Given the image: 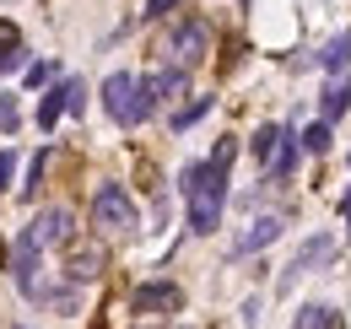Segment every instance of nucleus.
Listing matches in <instances>:
<instances>
[{
  "label": "nucleus",
  "mask_w": 351,
  "mask_h": 329,
  "mask_svg": "<svg viewBox=\"0 0 351 329\" xmlns=\"http://www.w3.org/2000/svg\"><path fill=\"white\" fill-rule=\"evenodd\" d=\"M238 157V141L227 135L206 162H189L178 173V189H184V210H189V232L206 238L221 227V210H227V167Z\"/></svg>",
  "instance_id": "f257e3e1"
},
{
  "label": "nucleus",
  "mask_w": 351,
  "mask_h": 329,
  "mask_svg": "<svg viewBox=\"0 0 351 329\" xmlns=\"http://www.w3.org/2000/svg\"><path fill=\"white\" fill-rule=\"evenodd\" d=\"M162 54H168L173 71H195L211 54V22L206 16H178L168 27V38H162Z\"/></svg>",
  "instance_id": "f03ea898"
},
{
  "label": "nucleus",
  "mask_w": 351,
  "mask_h": 329,
  "mask_svg": "<svg viewBox=\"0 0 351 329\" xmlns=\"http://www.w3.org/2000/svg\"><path fill=\"white\" fill-rule=\"evenodd\" d=\"M71 238H76V216H71V206H49V210H38V216L22 227V238H16V243L49 259L54 248L65 254V243H71Z\"/></svg>",
  "instance_id": "7ed1b4c3"
},
{
  "label": "nucleus",
  "mask_w": 351,
  "mask_h": 329,
  "mask_svg": "<svg viewBox=\"0 0 351 329\" xmlns=\"http://www.w3.org/2000/svg\"><path fill=\"white\" fill-rule=\"evenodd\" d=\"M92 232L97 238H125V232H135V200L125 195V184H103L92 195Z\"/></svg>",
  "instance_id": "20e7f679"
},
{
  "label": "nucleus",
  "mask_w": 351,
  "mask_h": 329,
  "mask_svg": "<svg viewBox=\"0 0 351 329\" xmlns=\"http://www.w3.org/2000/svg\"><path fill=\"white\" fill-rule=\"evenodd\" d=\"M103 108H108V119H114V124L135 130V124L152 114V108H146V92H141V76H130V71H114V76L103 82Z\"/></svg>",
  "instance_id": "39448f33"
},
{
  "label": "nucleus",
  "mask_w": 351,
  "mask_h": 329,
  "mask_svg": "<svg viewBox=\"0 0 351 329\" xmlns=\"http://www.w3.org/2000/svg\"><path fill=\"white\" fill-rule=\"evenodd\" d=\"M108 270V248H103V238H71L65 243V287H92L97 276Z\"/></svg>",
  "instance_id": "423d86ee"
},
{
  "label": "nucleus",
  "mask_w": 351,
  "mask_h": 329,
  "mask_svg": "<svg viewBox=\"0 0 351 329\" xmlns=\"http://www.w3.org/2000/svg\"><path fill=\"white\" fill-rule=\"evenodd\" d=\"M178 308H184V291L173 281H146L130 297V313H141V319H162V313H178Z\"/></svg>",
  "instance_id": "0eeeda50"
},
{
  "label": "nucleus",
  "mask_w": 351,
  "mask_h": 329,
  "mask_svg": "<svg viewBox=\"0 0 351 329\" xmlns=\"http://www.w3.org/2000/svg\"><path fill=\"white\" fill-rule=\"evenodd\" d=\"M330 259H335V238H330V232H313V238H308V243L298 248L292 259H287V270H281V291L292 287L298 276H308V270H319V265H330Z\"/></svg>",
  "instance_id": "6e6552de"
},
{
  "label": "nucleus",
  "mask_w": 351,
  "mask_h": 329,
  "mask_svg": "<svg viewBox=\"0 0 351 329\" xmlns=\"http://www.w3.org/2000/svg\"><path fill=\"white\" fill-rule=\"evenodd\" d=\"M281 216H254L243 232H238V243H232V259H243V254H260V248H270L276 238H281Z\"/></svg>",
  "instance_id": "1a4fd4ad"
},
{
  "label": "nucleus",
  "mask_w": 351,
  "mask_h": 329,
  "mask_svg": "<svg viewBox=\"0 0 351 329\" xmlns=\"http://www.w3.org/2000/svg\"><path fill=\"white\" fill-rule=\"evenodd\" d=\"M184 86H189V71H173V65H168V71H157V76H146V82H141V92H146V108L157 114L162 103L184 97Z\"/></svg>",
  "instance_id": "9d476101"
},
{
  "label": "nucleus",
  "mask_w": 351,
  "mask_h": 329,
  "mask_svg": "<svg viewBox=\"0 0 351 329\" xmlns=\"http://www.w3.org/2000/svg\"><path fill=\"white\" fill-rule=\"evenodd\" d=\"M298 157H303V146H298V135L287 130V135L276 141V151H270V162H265V178H270V184H281V178H292V167H298Z\"/></svg>",
  "instance_id": "9b49d317"
},
{
  "label": "nucleus",
  "mask_w": 351,
  "mask_h": 329,
  "mask_svg": "<svg viewBox=\"0 0 351 329\" xmlns=\"http://www.w3.org/2000/svg\"><path fill=\"white\" fill-rule=\"evenodd\" d=\"M346 108H351V76H335V82L324 86V97H319V119L335 124Z\"/></svg>",
  "instance_id": "f8f14e48"
},
{
  "label": "nucleus",
  "mask_w": 351,
  "mask_h": 329,
  "mask_svg": "<svg viewBox=\"0 0 351 329\" xmlns=\"http://www.w3.org/2000/svg\"><path fill=\"white\" fill-rule=\"evenodd\" d=\"M22 65H27V49H22V33H16V27H11L5 16H0V76H5V71H22Z\"/></svg>",
  "instance_id": "ddd939ff"
},
{
  "label": "nucleus",
  "mask_w": 351,
  "mask_h": 329,
  "mask_svg": "<svg viewBox=\"0 0 351 329\" xmlns=\"http://www.w3.org/2000/svg\"><path fill=\"white\" fill-rule=\"evenodd\" d=\"M313 60H319V65H324L330 76H341V71H346V65H351V33H335V38L324 43V49H319Z\"/></svg>",
  "instance_id": "4468645a"
},
{
  "label": "nucleus",
  "mask_w": 351,
  "mask_h": 329,
  "mask_svg": "<svg viewBox=\"0 0 351 329\" xmlns=\"http://www.w3.org/2000/svg\"><path fill=\"white\" fill-rule=\"evenodd\" d=\"M292 329H341V313L330 302H308V308H298Z\"/></svg>",
  "instance_id": "2eb2a0df"
},
{
  "label": "nucleus",
  "mask_w": 351,
  "mask_h": 329,
  "mask_svg": "<svg viewBox=\"0 0 351 329\" xmlns=\"http://www.w3.org/2000/svg\"><path fill=\"white\" fill-rule=\"evenodd\" d=\"M60 114H65V92H60V86H49L44 103H38V130H54V124H60Z\"/></svg>",
  "instance_id": "dca6fc26"
},
{
  "label": "nucleus",
  "mask_w": 351,
  "mask_h": 329,
  "mask_svg": "<svg viewBox=\"0 0 351 329\" xmlns=\"http://www.w3.org/2000/svg\"><path fill=\"white\" fill-rule=\"evenodd\" d=\"M298 146H303V151H313V157H324V151H330V124H324V119L308 124L303 135H298Z\"/></svg>",
  "instance_id": "f3484780"
},
{
  "label": "nucleus",
  "mask_w": 351,
  "mask_h": 329,
  "mask_svg": "<svg viewBox=\"0 0 351 329\" xmlns=\"http://www.w3.org/2000/svg\"><path fill=\"white\" fill-rule=\"evenodd\" d=\"M206 114H211V97H195V103H184V108L173 114V130L184 135L189 124H195V119H206Z\"/></svg>",
  "instance_id": "a211bd4d"
},
{
  "label": "nucleus",
  "mask_w": 351,
  "mask_h": 329,
  "mask_svg": "<svg viewBox=\"0 0 351 329\" xmlns=\"http://www.w3.org/2000/svg\"><path fill=\"white\" fill-rule=\"evenodd\" d=\"M281 135H287L281 124H260V130H254V157H260V162H270V151H276Z\"/></svg>",
  "instance_id": "6ab92c4d"
},
{
  "label": "nucleus",
  "mask_w": 351,
  "mask_h": 329,
  "mask_svg": "<svg viewBox=\"0 0 351 329\" xmlns=\"http://www.w3.org/2000/svg\"><path fill=\"white\" fill-rule=\"evenodd\" d=\"M60 92H65V114H82V103H87V86H82V76H65V82H60Z\"/></svg>",
  "instance_id": "aec40b11"
},
{
  "label": "nucleus",
  "mask_w": 351,
  "mask_h": 329,
  "mask_svg": "<svg viewBox=\"0 0 351 329\" xmlns=\"http://www.w3.org/2000/svg\"><path fill=\"white\" fill-rule=\"evenodd\" d=\"M44 167H49V151H38V157H33V167H27V184H22V200H33V195L44 189Z\"/></svg>",
  "instance_id": "412c9836"
},
{
  "label": "nucleus",
  "mask_w": 351,
  "mask_h": 329,
  "mask_svg": "<svg viewBox=\"0 0 351 329\" xmlns=\"http://www.w3.org/2000/svg\"><path fill=\"white\" fill-rule=\"evenodd\" d=\"M173 5H178V0H146V22H162Z\"/></svg>",
  "instance_id": "4be33fe9"
},
{
  "label": "nucleus",
  "mask_w": 351,
  "mask_h": 329,
  "mask_svg": "<svg viewBox=\"0 0 351 329\" xmlns=\"http://www.w3.org/2000/svg\"><path fill=\"white\" fill-rule=\"evenodd\" d=\"M11 173H16V157H11V151H0V195H5V184H11Z\"/></svg>",
  "instance_id": "5701e85b"
},
{
  "label": "nucleus",
  "mask_w": 351,
  "mask_h": 329,
  "mask_svg": "<svg viewBox=\"0 0 351 329\" xmlns=\"http://www.w3.org/2000/svg\"><path fill=\"white\" fill-rule=\"evenodd\" d=\"M341 210H346V227H351V189H346V200H341Z\"/></svg>",
  "instance_id": "b1692460"
},
{
  "label": "nucleus",
  "mask_w": 351,
  "mask_h": 329,
  "mask_svg": "<svg viewBox=\"0 0 351 329\" xmlns=\"http://www.w3.org/2000/svg\"><path fill=\"white\" fill-rule=\"evenodd\" d=\"M5 114H11V97H0V119H5Z\"/></svg>",
  "instance_id": "393cba45"
},
{
  "label": "nucleus",
  "mask_w": 351,
  "mask_h": 329,
  "mask_svg": "<svg viewBox=\"0 0 351 329\" xmlns=\"http://www.w3.org/2000/svg\"><path fill=\"white\" fill-rule=\"evenodd\" d=\"M238 5H249V0H238Z\"/></svg>",
  "instance_id": "a878e982"
},
{
  "label": "nucleus",
  "mask_w": 351,
  "mask_h": 329,
  "mask_svg": "<svg viewBox=\"0 0 351 329\" xmlns=\"http://www.w3.org/2000/svg\"><path fill=\"white\" fill-rule=\"evenodd\" d=\"M11 329H22V324H11Z\"/></svg>",
  "instance_id": "bb28decb"
},
{
  "label": "nucleus",
  "mask_w": 351,
  "mask_h": 329,
  "mask_svg": "<svg viewBox=\"0 0 351 329\" xmlns=\"http://www.w3.org/2000/svg\"><path fill=\"white\" fill-rule=\"evenodd\" d=\"M346 162H351V157H346Z\"/></svg>",
  "instance_id": "cd10ccee"
}]
</instances>
